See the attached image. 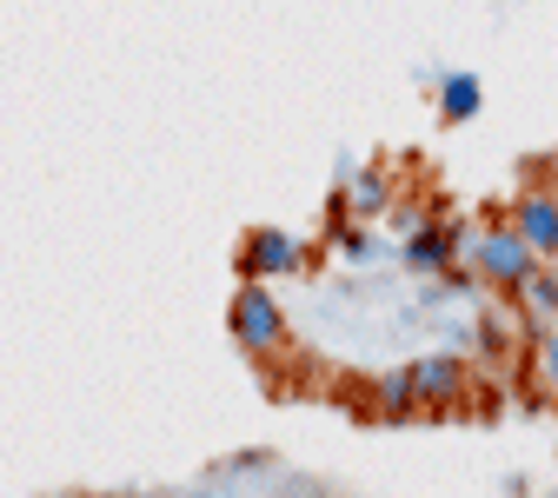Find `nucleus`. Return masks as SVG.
<instances>
[{
    "label": "nucleus",
    "instance_id": "f257e3e1",
    "mask_svg": "<svg viewBox=\"0 0 558 498\" xmlns=\"http://www.w3.org/2000/svg\"><path fill=\"white\" fill-rule=\"evenodd\" d=\"M538 266H545V259L525 246V233H519L512 220H493V227H478V253H472V272H478V287H493V293L519 300V293H525V279H532Z\"/></svg>",
    "mask_w": 558,
    "mask_h": 498
},
{
    "label": "nucleus",
    "instance_id": "f03ea898",
    "mask_svg": "<svg viewBox=\"0 0 558 498\" xmlns=\"http://www.w3.org/2000/svg\"><path fill=\"white\" fill-rule=\"evenodd\" d=\"M227 332H233L240 352H253V360L287 352V313H279L272 287H259V279H240L233 300H227Z\"/></svg>",
    "mask_w": 558,
    "mask_h": 498
},
{
    "label": "nucleus",
    "instance_id": "7ed1b4c3",
    "mask_svg": "<svg viewBox=\"0 0 558 498\" xmlns=\"http://www.w3.org/2000/svg\"><path fill=\"white\" fill-rule=\"evenodd\" d=\"M306 266H313V246L287 227H253L233 253V272L259 279V287H272V279H306Z\"/></svg>",
    "mask_w": 558,
    "mask_h": 498
},
{
    "label": "nucleus",
    "instance_id": "20e7f679",
    "mask_svg": "<svg viewBox=\"0 0 558 498\" xmlns=\"http://www.w3.org/2000/svg\"><path fill=\"white\" fill-rule=\"evenodd\" d=\"M412 386L426 412H459L472 392V360L465 352H426V360H412Z\"/></svg>",
    "mask_w": 558,
    "mask_h": 498
},
{
    "label": "nucleus",
    "instance_id": "39448f33",
    "mask_svg": "<svg viewBox=\"0 0 558 498\" xmlns=\"http://www.w3.org/2000/svg\"><path fill=\"white\" fill-rule=\"evenodd\" d=\"M399 266L405 272H418V279H446L452 266H459V246H452V212H433L418 233H405L399 240Z\"/></svg>",
    "mask_w": 558,
    "mask_h": 498
},
{
    "label": "nucleus",
    "instance_id": "423d86ee",
    "mask_svg": "<svg viewBox=\"0 0 558 498\" xmlns=\"http://www.w3.org/2000/svg\"><path fill=\"white\" fill-rule=\"evenodd\" d=\"M506 220L525 233V246H532L538 259H558V193H551V186H525V193L512 199Z\"/></svg>",
    "mask_w": 558,
    "mask_h": 498
},
{
    "label": "nucleus",
    "instance_id": "0eeeda50",
    "mask_svg": "<svg viewBox=\"0 0 558 498\" xmlns=\"http://www.w3.org/2000/svg\"><path fill=\"white\" fill-rule=\"evenodd\" d=\"M339 193L353 206V220H386L392 212V173L386 167H339Z\"/></svg>",
    "mask_w": 558,
    "mask_h": 498
},
{
    "label": "nucleus",
    "instance_id": "6e6552de",
    "mask_svg": "<svg viewBox=\"0 0 558 498\" xmlns=\"http://www.w3.org/2000/svg\"><path fill=\"white\" fill-rule=\"evenodd\" d=\"M519 306V326H525V339H545L551 326H558V266L545 259L532 279H525V293L512 300Z\"/></svg>",
    "mask_w": 558,
    "mask_h": 498
},
{
    "label": "nucleus",
    "instance_id": "1a4fd4ad",
    "mask_svg": "<svg viewBox=\"0 0 558 498\" xmlns=\"http://www.w3.org/2000/svg\"><path fill=\"white\" fill-rule=\"evenodd\" d=\"M433 107H439L446 126H465V120H478V107H485V81L459 66V74H446V81L433 87Z\"/></svg>",
    "mask_w": 558,
    "mask_h": 498
},
{
    "label": "nucleus",
    "instance_id": "9d476101",
    "mask_svg": "<svg viewBox=\"0 0 558 498\" xmlns=\"http://www.w3.org/2000/svg\"><path fill=\"white\" fill-rule=\"evenodd\" d=\"M373 412H379L386 425H405V418L426 412V405H418V386H412V366H399V373H379V379H373Z\"/></svg>",
    "mask_w": 558,
    "mask_h": 498
},
{
    "label": "nucleus",
    "instance_id": "9b49d317",
    "mask_svg": "<svg viewBox=\"0 0 558 498\" xmlns=\"http://www.w3.org/2000/svg\"><path fill=\"white\" fill-rule=\"evenodd\" d=\"M332 246L353 259V266H366V259H379V240L366 233V227H345V233H332Z\"/></svg>",
    "mask_w": 558,
    "mask_h": 498
},
{
    "label": "nucleus",
    "instance_id": "f8f14e48",
    "mask_svg": "<svg viewBox=\"0 0 558 498\" xmlns=\"http://www.w3.org/2000/svg\"><path fill=\"white\" fill-rule=\"evenodd\" d=\"M538 386H545V392H558V326L538 339Z\"/></svg>",
    "mask_w": 558,
    "mask_h": 498
},
{
    "label": "nucleus",
    "instance_id": "ddd939ff",
    "mask_svg": "<svg viewBox=\"0 0 558 498\" xmlns=\"http://www.w3.org/2000/svg\"><path fill=\"white\" fill-rule=\"evenodd\" d=\"M551 266H558V259H551Z\"/></svg>",
    "mask_w": 558,
    "mask_h": 498
}]
</instances>
